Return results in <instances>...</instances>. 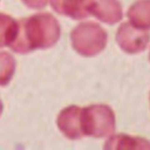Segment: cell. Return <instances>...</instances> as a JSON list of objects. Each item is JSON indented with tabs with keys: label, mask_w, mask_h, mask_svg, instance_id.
Listing matches in <instances>:
<instances>
[{
	"label": "cell",
	"mask_w": 150,
	"mask_h": 150,
	"mask_svg": "<svg viewBox=\"0 0 150 150\" xmlns=\"http://www.w3.org/2000/svg\"><path fill=\"white\" fill-rule=\"evenodd\" d=\"M60 37L57 21L50 14H36L18 22L17 33L9 46L18 54L53 47Z\"/></svg>",
	"instance_id": "6da1fadb"
},
{
	"label": "cell",
	"mask_w": 150,
	"mask_h": 150,
	"mask_svg": "<svg viewBox=\"0 0 150 150\" xmlns=\"http://www.w3.org/2000/svg\"><path fill=\"white\" fill-rule=\"evenodd\" d=\"M82 129L83 136L103 138L114 133L115 116L111 107L94 104L82 108Z\"/></svg>",
	"instance_id": "7a4b0ae2"
},
{
	"label": "cell",
	"mask_w": 150,
	"mask_h": 150,
	"mask_svg": "<svg viewBox=\"0 0 150 150\" xmlns=\"http://www.w3.org/2000/svg\"><path fill=\"white\" fill-rule=\"evenodd\" d=\"M107 34L102 27L94 23L79 25L71 33V44L79 54L91 57L104 50Z\"/></svg>",
	"instance_id": "3957f363"
},
{
	"label": "cell",
	"mask_w": 150,
	"mask_h": 150,
	"mask_svg": "<svg viewBox=\"0 0 150 150\" xmlns=\"http://www.w3.org/2000/svg\"><path fill=\"white\" fill-rule=\"evenodd\" d=\"M150 36L146 30L135 27L131 23H123L116 33L119 47L128 54H139L148 45Z\"/></svg>",
	"instance_id": "277c9868"
},
{
	"label": "cell",
	"mask_w": 150,
	"mask_h": 150,
	"mask_svg": "<svg viewBox=\"0 0 150 150\" xmlns=\"http://www.w3.org/2000/svg\"><path fill=\"white\" fill-rule=\"evenodd\" d=\"M82 108L71 105L60 112L57 117V127L66 137L77 140L83 137L82 129Z\"/></svg>",
	"instance_id": "5b68a950"
},
{
	"label": "cell",
	"mask_w": 150,
	"mask_h": 150,
	"mask_svg": "<svg viewBox=\"0 0 150 150\" xmlns=\"http://www.w3.org/2000/svg\"><path fill=\"white\" fill-rule=\"evenodd\" d=\"M95 3V0H52L56 11L74 19L87 17L92 12Z\"/></svg>",
	"instance_id": "8992f818"
},
{
	"label": "cell",
	"mask_w": 150,
	"mask_h": 150,
	"mask_svg": "<svg viewBox=\"0 0 150 150\" xmlns=\"http://www.w3.org/2000/svg\"><path fill=\"white\" fill-rule=\"evenodd\" d=\"M92 12L100 21L107 23H115L121 20L122 8L117 0H98Z\"/></svg>",
	"instance_id": "52a82bcc"
},
{
	"label": "cell",
	"mask_w": 150,
	"mask_h": 150,
	"mask_svg": "<svg viewBox=\"0 0 150 150\" xmlns=\"http://www.w3.org/2000/svg\"><path fill=\"white\" fill-rule=\"evenodd\" d=\"M106 149H150V143L140 137H133L127 134L112 135L106 141Z\"/></svg>",
	"instance_id": "ba28073f"
},
{
	"label": "cell",
	"mask_w": 150,
	"mask_h": 150,
	"mask_svg": "<svg viewBox=\"0 0 150 150\" xmlns=\"http://www.w3.org/2000/svg\"><path fill=\"white\" fill-rule=\"evenodd\" d=\"M130 23L140 29H150V0H140L128 12Z\"/></svg>",
	"instance_id": "9c48e42d"
},
{
	"label": "cell",
	"mask_w": 150,
	"mask_h": 150,
	"mask_svg": "<svg viewBox=\"0 0 150 150\" xmlns=\"http://www.w3.org/2000/svg\"><path fill=\"white\" fill-rule=\"evenodd\" d=\"M18 23L6 14L0 13V48L11 46L15 39Z\"/></svg>",
	"instance_id": "30bf717a"
},
{
	"label": "cell",
	"mask_w": 150,
	"mask_h": 150,
	"mask_svg": "<svg viewBox=\"0 0 150 150\" xmlns=\"http://www.w3.org/2000/svg\"><path fill=\"white\" fill-rule=\"evenodd\" d=\"M15 68V58L8 52H0V86H5L11 82Z\"/></svg>",
	"instance_id": "8fae6325"
},
{
	"label": "cell",
	"mask_w": 150,
	"mask_h": 150,
	"mask_svg": "<svg viewBox=\"0 0 150 150\" xmlns=\"http://www.w3.org/2000/svg\"><path fill=\"white\" fill-rule=\"evenodd\" d=\"M23 1L25 3L26 6L32 8H43L47 3V0H23Z\"/></svg>",
	"instance_id": "7c38bea8"
},
{
	"label": "cell",
	"mask_w": 150,
	"mask_h": 150,
	"mask_svg": "<svg viewBox=\"0 0 150 150\" xmlns=\"http://www.w3.org/2000/svg\"><path fill=\"white\" fill-rule=\"evenodd\" d=\"M2 112H3V103H2L1 100H0V115H1Z\"/></svg>",
	"instance_id": "4fadbf2b"
},
{
	"label": "cell",
	"mask_w": 150,
	"mask_h": 150,
	"mask_svg": "<svg viewBox=\"0 0 150 150\" xmlns=\"http://www.w3.org/2000/svg\"><path fill=\"white\" fill-rule=\"evenodd\" d=\"M149 59H150V54H149Z\"/></svg>",
	"instance_id": "5bb4252c"
}]
</instances>
